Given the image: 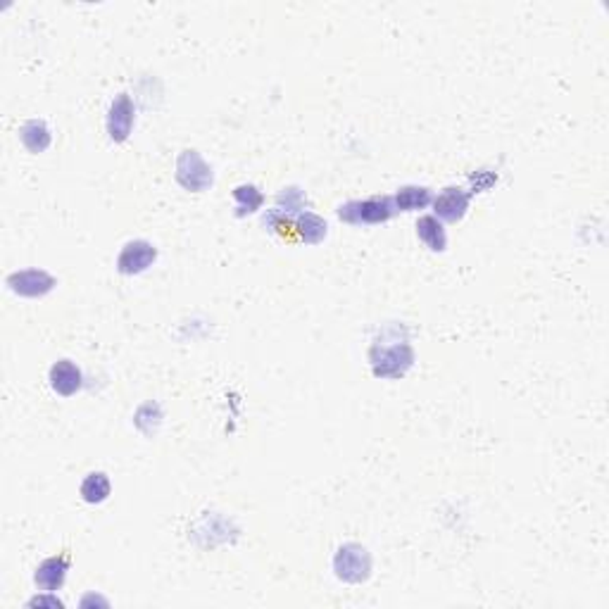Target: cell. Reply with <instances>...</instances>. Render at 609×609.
Wrapping results in <instances>:
<instances>
[{"label": "cell", "instance_id": "6da1fadb", "mask_svg": "<svg viewBox=\"0 0 609 609\" xmlns=\"http://www.w3.org/2000/svg\"><path fill=\"white\" fill-rule=\"evenodd\" d=\"M371 371L376 379H402L414 364L410 331L402 324H391L374 339L370 348Z\"/></svg>", "mask_w": 609, "mask_h": 609}, {"label": "cell", "instance_id": "7a4b0ae2", "mask_svg": "<svg viewBox=\"0 0 609 609\" xmlns=\"http://www.w3.org/2000/svg\"><path fill=\"white\" fill-rule=\"evenodd\" d=\"M398 215L393 198L371 196L364 200H348L339 208V219L352 227H374Z\"/></svg>", "mask_w": 609, "mask_h": 609}, {"label": "cell", "instance_id": "3957f363", "mask_svg": "<svg viewBox=\"0 0 609 609\" xmlns=\"http://www.w3.org/2000/svg\"><path fill=\"white\" fill-rule=\"evenodd\" d=\"M333 573L343 584H364L371 576V554L360 543H345L333 554Z\"/></svg>", "mask_w": 609, "mask_h": 609}, {"label": "cell", "instance_id": "277c9868", "mask_svg": "<svg viewBox=\"0 0 609 609\" xmlns=\"http://www.w3.org/2000/svg\"><path fill=\"white\" fill-rule=\"evenodd\" d=\"M177 181L178 186H184L186 191L203 193L212 186L215 174L198 150H184L177 160Z\"/></svg>", "mask_w": 609, "mask_h": 609}, {"label": "cell", "instance_id": "5b68a950", "mask_svg": "<svg viewBox=\"0 0 609 609\" xmlns=\"http://www.w3.org/2000/svg\"><path fill=\"white\" fill-rule=\"evenodd\" d=\"M136 124V107L129 93H119L107 107V117H105V127H107V136L112 143H124L131 136Z\"/></svg>", "mask_w": 609, "mask_h": 609}, {"label": "cell", "instance_id": "8992f818", "mask_svg": "<svg viewBox=\"0 0 609 609\" xmlns=\"http://www.w3.org/2000/svg\"><path fill=\"white\" fill-rule=\"evenodd\" d=\"M155 259H157V248L150 240H129V243H124L117 255V271L124 277H136V274L148 271L155 265Z\"/></svg>", "mask_w": 609, "mask_h": 609}, {"label": "cell", "instance_id": "52a82bcc", "mask_svg": "<svg viewBox=\"0 0 609 609\" xmlns=\"http://www.w3.org/2000/svg\"><path fill=\"white\" fill-rule=\"evenodd\" d=\"M5 283H7V289L13 290L15 296H22V298H44L57 286L53 274H48L46 269H36V267L15 271V274L7 277Z\"/></svg>", "mask_w": 609, "mask_h": 609}, {"label": "cell", "instance_id": "ba28073f", "mask_svg": "<svg viewBox=\"0 0 609 609\" xmlns=\"http://www.w3.org/2000/svg\"><path fill=\"white\" fill-rule=\"evenodd\" d=\"M472 198H474L472 191H464L460 186H448V188H443L433 198L431 205L433 212H436L433 217H438L441 222H460L462 217L467 215Z\"/></svg>", "mask_w": 609, "mask_h": 609}, {"label": "cell", "instance_id": "9c48e42d", "mask_svg": "<svg viewBox=\"0 0 609 609\" xmlns=\"http://www.w3.org/2000/svg\"><path fill=\"white\" fill-rule=\"evenodd\" d=\"M48 381L50 388H53L60 398H72V395L79 393L81 386H84V374H81V370L72 362V360H57V362L50 367Z\"/></svg>", "mask_w": 609, "mask_h": 609}, {"label": "cell", "instance_id": "30bf717a", "mask_svg": "<svg viewBox=\"0 0 609 609\" xmlns=\"http://www.w3.org/2000/svg\"><path fill=\"white\" fill-rule=\"evenodd\" d=\"M69 572V557L67 554H56V557H48L41 564L36 566V573H34V584L41 588L44 593H57L67 581Z\"/></svg>", "mask_w": 609, "mask_h": 609}, {"label": "cell", "instance_id": "8fae6325", "mask_svg": "<svg viewBox=\"0 0 609 609\" xmlns=\"http://www.w3.org/2000/svg\"><path fill=\"white\" fill-rule=\"evenodd\" d=\"M19 141L25 146L29 153L38 155L46 153L53 143V134H50V127L44 119H29L19 127Z\"/></svg>", "mask_w": 609, "mask_h": 609}, {"label": "cell", "instance_id": "7c38bea8", "mask_svg": "<svg viewBox=\"0 0 609 609\" xmlns=\"http://www.w3.org/2000/svg\"><path fill=\"white\" fill-rule=\"evenodd\" d=\"M417 236L431 253H443L445 248H448V234H445L443 222L433 215L419 217Z\"/></svg>", "mask_w": 609, "mask_h": 609}, {"label": "cell", "instance_id": "4fadbf2b", "mask_svg": "<svg viewBox=\"0 0 609 609\" xmlns=\"http://www.w3.org/2000/svg\"><path fill=\"white\" fill-rule=\"evenodd\" d=\"M293 231L300 236V240H305L308 246H317L321 240L327 239L329 234V224L327 219H321L320 215H314V212H300L296 217V224H293Z\"/></svg>", "mask_w": 609, "mask_h": 609}, {"label": "cell", "instance_id": "5bb4252c", "mask_svg": "<svg viewBox=\"0 0 609 609\" xmlns=\"http://www.w3.org/2000/svg\"><path fill=\"white\" fill-rule=\"evenodd\" d=\"M393 203L398 212H417L433 203V193L426 186H402L393 196Z\"/></svg>", "mask_w": 609, "mask_h": 609}, {"label": "cell", "instance_id": "9a60e30c", "mask_svg": "<svg viewBox=\"0 0 609 609\" xmlns=\"http://www.w3.org/2000/svg\"><path fill=\"white\" fill-rule=\"evenodd\" d=\"M81 500L88 502V505H103L105 500L110 498L112 492V483L110 476L105 474V472H91L86 479L81 481Z\"/></svg>", "mask_w": 609, "mask_h": 609}, {"label": "cell", "instance_id": "2e32d148", "mask_svg": "<svg viewBox=\"0 0 609 609\" xmlns=\"http://www.w3.org/2000/svg\"><path fill=\"white\" fill-rule=\"evenodd\" d=\"M234 200H236V217H246L253 215V212H258V209L262 208L265 196H262V191H259L258 186L243 184L234 191Z\"/></svg>", "mask_w": 609, "mask_h": 609}, {"label": "cell", "instance_id": "e0dca14e", "mask_svg": "<svg viewBox=\"0 0 609 609\" xmlns=\"http://www.w3.org/2000/svg\"><path fill=\"white\" fill-rule=\"evenodd\" d=\"M305 203H308V198H305V193L300 191V188H296V186H290V188H283L281 193L277 196V209H281L283 215H300V212H305Z\"/></svg>", "mask_w": 609, "mask_h": 609}]
</instances>
